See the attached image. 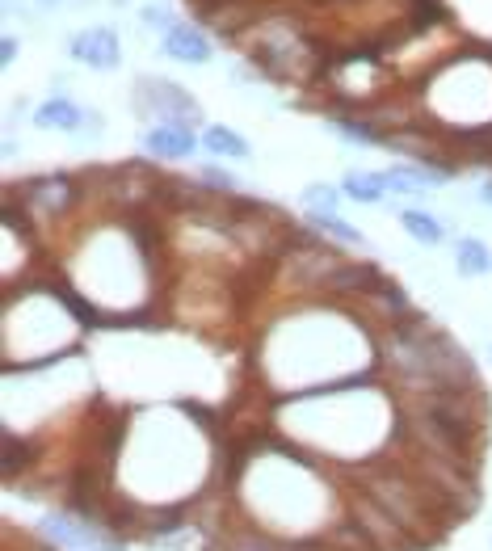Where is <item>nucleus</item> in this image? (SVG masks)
Here are the masks:
<instances>
[{
    "instance_id": "nucleus-16",
    "label": "nucleus",
    "mask_w": 492,
    "mask_h": 551,
    "mask_svg": "<svg viewBox=\"0 0 492 551\" xmlns=\"http://www.w3.org/2000/svg\"><path fill=\"white\" fill-rule=\"evenodd\" d=\"M13 55H17V43H13V38H5V43H0V59H5V64H9Z\"/></svg>"
},
{
    "instance_id": "nucleus-6",
    "label": "nucleus",
    "mask_w": 492,
    "mask_h": 551,
    "mask_svg": "<svg viewBox=\"0 0 492 551\" xmlns=\"http://www.w3.org/2000/svg\"><path fill=\"white\" fill-rule=\"evenodd\" d=\"M383 181H387V190H396V194H421V190H429V181H442V169L425 173V169H404V165H396V169L383 173Z\"/></svg>"
},
{
    "instance_id": "nucleus-3",
    "label": "nucleus",
    "mask_w": 492,
    "mask_h": 551,
    "mask_svg": "<svg viewBox=\"0 0 492 551\" xmlns=\"http://www.w3.org/2000/svg\"><path fill=\"white\" fill-rule=\"evenodd\" d=\"M143 148H148L152 156H164V160H181V156H190L194 152V135L186 127H152L148 139H143Z\"/></svg>"
},
{
    "instance_id": "nucleus-8",
    "label": "nucleus",
    "mask_w": 492,
    "mask_h": 551,
    "mask_svg": "<svg viewBox=\"0 0 492 551\" xmlns=\"http://www.w3.org/2000/svg\"><path fill=\"white\" fill-rule=\"evenodd\" d=\"M202 144H207L215 156H232V160L249 156V144H244V135H236L232 127H211L207 135H202Z\"/></svg>"
},
{
    "instance_id": "nucleus-5",
    "label": "nucleus",
    "mask_w": 492,
    "mask_h": 551,
    "mask_svg": "<svg viewBox=\"0 0 492 551\" xmlns=\"http://www.w3.org/2000/svg\"><path fill=\"white\" fill-rule=\"evenodd\" d=\"M341 194L354 198V202H379L387 194V181H383V173H358L354 169V173H345Z\"/></svg>"
},
{
    "instance_id": "nucleus-17",
    "label": "nucleus",
    "mask_w": 492,
    "mask_h": 551,
    "mask_svg": "<svg viewBox=\"0 0 492 551\" xmlns=\"http://www.w3.org/2000/svg\"><path fill=\"white\" fill-rule=\"evenodd\" d=\"M480 198H484V202H492V181H488V186L480 190Z\"/></svg>"
},
{
    "instance_id": "nucleus-14",
    "label": "nucleus",
    "mask_w": 492,
    "mask_h": 551,
    "mask_svg": "<svg viewBox=\"0 0 492 551\" xmlns=\"http://www.w3.org/2000/svg\"><path fill=\"white\" fill-rule=\"evenodd\" d=\"M337 127L350 135V139H362V144H375V139H379L371 127H362V122H350V118H337Z\"/></svg>"
},
{
    "instance_id": "nucleus-12",
    "label": "nucleus",
    "mask_w": 492,
    "mask_h": 551,
    "mask_svg": "<svg viewBox=\"0 0 492 551\" xmlns=\"http://www.w3.org/2000/svg\"><path fill=\"white\" fill-rule=\"evenodd\" d=\"M312 219H316V228H324L328 236H337V240H345V244H362V232L350 228V223H341L337 215H312Z\"/></svg>"
},
{
    "instance_id": "nucleus-13",
    "label": "nucleus",
    "mask_w": 492,
    "mask_h": 551,
    "mask_svg": "<svg viewBox=\"0 0 492 551\" xmlns=\"http://www.w3.org/2000/svg\"><path fill=\"white\" fill-rule=\"evenodd\" d=\"M366 282H375V274L371 270H366V265H345V270L337 274V287H366ZM366 291H371V287H366Z\"/></svg>"
},
{
    "instance_id": "nucleus-4",
    "label": "nucleus",
    "mask_w": 492,
    "mask_h": 551,
    "mask_svg": "<svg viewBox=\"0 0 492 551\" xmlns=\"http://www.w3.org/2000/svg\"><path fill=\"white\" fill-rule=\"evenodd\" d=\"M34 127H43V131H76L80 127V110L72 106L68 97H51V101H43V106L34 110Z\"/></svg>"
},
{
    "instance_id": "nucleus-11",
    "label": "nucleus",
    "mask_w": 492,
    "mask_h": 551,
    "mask_svg": "<svg viewBox=\"0 0 492 551\" xmlns=\"http://www.w3.org/2000/svg\"><path fill=\"white\" fill-rule=\"evenodd\" d=\"M47 535L59 539V543H68V547H80V543H97L89 530H76L68 518H47Z\"/></svg>"
},
{
    "instance_id": "nucleus-10",
    "label": "nucleus",
    "mask_w": 492,
    "mask_h": 551,
    "mask_svg": "<svg viewBox=\"0 0 492 551\" xmlns=\"http://www.w3.org/2000/svg\"><path fill=\"white\" fill-rule=\"evenodd\" d=\"M337 190L333 186H307L303 190V202L312 207V215H337Z\"/></svg>"
},
{
    "instance_id": "nucleus-15",
    "label": "nucleus",
    "mask_w": 492,
    "mask_h": 551,
    "mask_svg": "<svg viewBox=\"0 0 492 551\" xmlns=\"http://www.w3.org/2000/svg\"><path fill=\"white\" fill-rule=\"evenodd\" d=\"M143 17H148V26H152V30H173V22H169V13H160V9H148V13H143Z\"/></svg>"
},
{
    "instance_id": "nucleus-1",
    "label": "nucleus",
    "mask_w": 492,
    "mask_h": 551,
    "mask_svg": "<svg viewBox=\"0 0 492 551\" xmlns=\"http://www.w3.org/2000/svg\"><path fill=\"white\" fill-rule=\"evenodd\" d=\"M72 59L89 68H114L118 64V34L106 26H93V30H80L72 38Z\"/></svg>"
},
{
    "instance_id": "nucleus-7",
    "label": "nucleus",
    "mask_w": 492,
    "mask_h": 551,
    "mask_svg": "<svg viewBox=\"0 0 492 551\" xmlns=\"http://www.w3.org/2000/svg\"><path fill=\"white\" fill-rule=\"evenodd\" d=\"M455 265H459V274H467V278H476V274L492 270V257H488V249H484V240H476V236L459 240V257H455Z\"/></svg>"
},
{
    "instance_id": "nucleus-2",
    "label": "nucleus",
    "mask_w": 492,
    "mask_h": 551,
    "mask_svg": "<svg viewBox=\"0 0 492 551\" xmlns=\"http://www.w3.org/2000/svg\"><path fill=\"white\" fill-rule=\"evenodd\" d=\"M164 55H173L177 64H207L211 43H207V34H202V30H194L190 22H181V26H173L169 34H164Z\"/></svg>"
},
{
    "instance_id": "nucleus-9",
    "label": "nucleus",
    "mask_w": 492,
    "mask_h": 551,
    "mask_svg": "<svg viewBox=\"0 0 492 551\" xmlns=\"http://www.w3.org/2000/svg\"><path fill=\"white\" fill-rule=\"evenodd\" d=\"M400 223H404V232L413 236V240H421V244H442V223L429 215V211H404Z\"/></svg>"
}]
</instances>
